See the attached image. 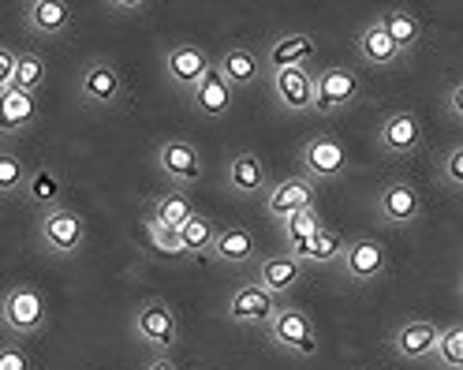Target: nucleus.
I'll use <instances>...</instances> for the list:
<instances>
[{"instance_id": "nucleus-1", "label": "nucleus", "mask_w": 463, "mask_h": 370, "mask_svg": "<svg viewBox=\"0 0 463 370\" xmlns=\"http://www.w3.org/2000/svg\"><path fill=\"white\" fill-rule=\"evenodd\" d=\"M75 94H79V105L90 112H120L128 109V79L112 61L94 56V61L82 64Z\"/></svg>"}, {"instance_id": "nucleus-2", "label": "nucleus", "mask_w": 463, "mask_h": 370, "mask_svg": "<svg viewBox=\"0 0 463 370\" xmlns=\"http://www.w3.org/2000/svg\"><path fill=\"white\" fill-rule=\"evenodd\" d=\"M49 326V299L38 284H12V289L0 296V329L26 340L38 337Z\"/></svg>"}, {"instance_id": "nucleus-3", "label": "nucleus", "mask_w": 463, "mask_h": 370, "mask_svg": "<svg viewBox=\"0 0 463 370\" xmlns=\"http://www.w3.org/2000/svg\"><path fill=\"white\" fill-rule=\"evenodd\" d=\"M38 247L49 259H75L86 247V221L71 206H56L49 213H38Z\"/></svg>"}, {"instance_id": "nucleus-4", "label": "nucleus", "mask_w": 463, "mask_h": 370, "mask_svg": "<svg viewBox=\"0 0 463 370\" xmlns=\"http://www.w3.org/2000/svg\"><path fill=\"white\" fill-rule=\"evenodd\" d=\"M131 333L138 345H146L154 356H172L180 345V318L165 299H146L135 310Z\"/></svg>"}, {"instance_id": "nucleus-5", "label": "nucleus", "mask_w": 463, "mask_h": 370, "mask_svg": "<svg viewBox=\"0 0 463 370\" xmlns=\"http://www.w3.org/2000/svg\"><path fill=\"white\" fill-rule=\"evenodd\" d=\"M359 98H363V75L359 71L344 68V64L314 71V112L336 117V112L355 109Z\"/></svg>"}, {"instance_id": "nucleus-6", "label": "nucleus", "mask_w": 463, "mask_h": 370, "mask_svg": "<svg viewBox=\"0 0 463 370\" xmlns=\"http://www.w3.org/2000/svg\"><path fill=\"white\" fill-rule=\"evenodd\" d=\"M352 168V150L336 135H314L299 150V176L310 184H333Z\"/></svg>"}, {"instance_id": "nucleus-7", "label": "nucleus", "mask_w": 463, "mask_h": 370, "mask_svg": "<svg viewBox=\"0 0 463 370\" xmlns=\"http://www.w3.org/2000/svg\"><path fill=\"white\" fill-rule=\"evenodd\" d=\"M426 213V198L411 180H389L373 194V217L389 229H411Z\"/></svg>"}, {"instance_id": "nucleus-8", "label": "nucleus", "mask_w": 463, "mask_h": 370, "mask_svg": "<svg viewBox=\"0 0 463 370\" xmlns=\"http://www.w3.org/2000/svg\"><path fill=\"white\" fill-rule=\"evenodd\" d=\"M154 165H157V173L176 187V191H187L194 187L202 176H206V165H202V150H198V142L176 135V138H165L157 154H154Z\"/></svg>"}, {"instance_id": "nucleus-9", "label": "nucleus", "mask_w": 463, "mask_h": 370, "mask_svg": "<svg viewBox=\"0 0 463 370\" xmlns=\"http://www.w3.org/2000/svg\"><path fill=\"white\" fill-rule=\"evenodd\" d=\"M269 345H277L280 352H292L296 359H314L317 356V329L314 318L299 307H277L273 322L266 326Z\"/></svg>"}, {"instance_id": "nucleus-10", "label": "nucleus", "mask_w": 463, "mask_h": 370, "mask_svg": "<svg viewBox=\"0 0 463 370\" xmlns=\"http://www.w3.org/2000/svg\"><path fill=\"white\" fill-rule=\"evenodd\" d=\"M336 270L352 284L366 289V284L382 280L389 273V251L382 247V240H373V236H355V240H347V251H344Z\"/></svg>"}, {"instance_id": "nucleus-11", "label": "nucleus", "mask_w": 463, "mask_h": 370, "mask_svg": "<svg viewBox=\"0 0 463 370\" xmlns=\"http://www.w3.org/2000/svg\"><path fill=\"white\" fill-rule=\"evenodd\" d=\"M161 64H165V75H168L172 87H176L184 98H191V90L213 71V56L202 49V45H187V42H180V45H172V49L165 52V61H161Z\"/></svg>"}, {"instance_id": "nucleus-12", "label": "nucleus", "mask_w": 463, "mask_h": 370, "mask_svg": "<svg viewBox=\"0 0 463 370\" xmlns=\"http://www.w3.org/2000/svg\"><path fill=\"white\" fill-rule=\"evenodd\" d=\"M277 307H280V299L269 296L266 289H258V284H240V289H232V296L224 303L228 318L236 326H247V329H266L277 315Z\"/></svg>"}, {"instance_id": "nucleus-13", "label": "nucleus", "mask_w": 463, "mask_h": 370, "mask_svg": "<svg viewBox=\"0 0 463 370\" xmlns=\"http://www.w3.org/2000/svg\"><path fill=\"white\" fill-rule=\"evenodd\" d=\"M438 340H441V326L438 322L411 318V322H403V326L392 329L389 348L403 363H426V359H433V352H438Z\"/></svg>"}, {"instance_id": "nucleus-14", "label": "nucleus", "mask_w": 463, "mask_h": 370, "mask_svg": "<svg viewBox=\"0 0 463 370\" xmlns=\"http://www.w3.org/2000/svg\"><path fill=\"white\" fill-rule=\"evenodd\" d=\"M378 147L389 157H411L422 147V120L411 109H392L378 128Z\"/></svg>"}, {"instance_id": "nucleus-15", "label": "nucleus", "mask_w": 463, "mask_h": 370, "mask_svg": "<svg viewBox=\"0 0 463 370\" xmlns=\"http://www.w3.org/2000/svg\"><path fill=\"white\" fill-rule=\"evenodd\" d=\"M269 90L288 112H314V68H280L269 71Z\"/></svg>"}, {"instance_id": "nucleus-16", "label": "nucleus", "mask_w": 463, "mask_h": 370, "mask_svg": "<svg viewBox=\"0 0 463 370\" xmlns=\"http://www.w3.org/2000/svg\"><path fill=\"white\" fill-rule=\"evenodd\" d=\"M213 68L232 90H247V87H254V82L262 79L266 61H262V52H258L254 45H228L213 61Z\"/></svg>"}, {"instance_id": "nucleus-17", "label": "nucleus", "mask_w": 463, "mask_h": 370, "mask_svg": "<svg viewBox=\"0 0 463 370\" xmlns=\"http://www.w3.org/2000/svg\"><path fill=\"white\" fill-rule=\"evenodd\" d=\"M224 180H228V191L236 198H266V191H269V173H266L262 157H258L254 150L232 154Z\"/></svg>"}, {"instance_id": "nucleus-18", "label": "nucleus", "mask_w": 463, "mask_h": 370, "mask_svg": "<svg viewBox=\"0 0 463 370\" xmlns=\"http://www.w3.org/2000/svg\"><path fill=\"white\" fill-rule=\"evenodd\" d=\"M314 194H317V184H310L307 176H284L266 191V213L273 221H288L292 213L314 206Z\"/></svg>"}, {"instance_id": "nucleus-19", "label": "nucleus", "mask_w": 463, "mask_h": 370, "mask_svg": "<svg viewBox=\"0 0 463 370\" xmlns=\"http://www.w3.org/2000/svg\"><path fill=\"white\" fill-rule=\"evenodd\" d=\"M344 251H347L344 232L329 229V224H322L314 236H307L299 243H288V254H292L299 266H340Z\"/></svg>"}, {"instance_id": "nucleus-20", "label": "nucleus", "mask_w": 463, "mask_h": 370, "mask_svg": "<svg viewBox=\"0 0 463 370\" xmlns=\"http://www.w3.org/2000/svg\"><path fill=\"white\" fill-rule=\"evenodd\" d=\"M314 38L307 31H288V34H277L266 52H262V61H266V71H280V68H310L314 61Z\"/></svg>"}, {"instance_id": "nucleus-21", "label": "nucleus", "mask_w": 463, "mask_h": 370, "mask_svg": "<svg viewBox=\"0 0 463 370\" xmlns=\"http://www.w3.org/2000/svg\"><path fill=\"white\" fill-rule=\"evenodd\" d=\"M71 23H75V12L64 0H31L23 8V26L38 38H61L71 31Z\"/></svg>"}, {"instance_id": "nucleus-22", "label": "nucleus", "mask_w": 463, "mask_h": 370, "mask_svg": "<svg viewBox=\"0 0 463 370\" xmlns=\"http://www.w3.org/2000/svg\"><path fill=\"white\" fill-rule=\"evenodd\" d=\"M38 120V94L26 90H5L0 94V138H19Z\"/></svg>"}, {"instance_id": "nucleus-23", "label": "nucleus", "mask_w": 463, "mask_h": 370, "mask_svg": "<svg viewBox=\"0 0 463 370\" xmlns=\"http://www.w3.org/2000/svg\"><path fill=\"white\" fill-rule=\"evenodd\" d=\"M254 284L280 299L284 292H292L303 284V266L292 259V254H266L254 270Z\"/></svg>"}, {"instance_id": "nucleus-24", "label": "nucleus", "mask_w": 463, "mask_h": 370, "mask_svg": "<svg viewBox=\"0 0 463 370\" xmlns=\"http://www.w3.org/2000/svg\"><path fill=\"white\" fill-rule=\"evenodd\" d=\"M210 259L217 266H247L258 259V236L247 229V224H228V229L217 232Z\"/></svg>"}, {"instance_id": "nucleus-25", "label": "nucleus", "mask_w": 463, "mask_h": 370, "mask_svg": "<svg viewBox=\"0 0 463 370\" xmlns=\"http://www.w3.org/2000/svg\"><path fill=\"white\" fill-rule=\"evenodd\" d=\"M23 198L31 203L38 213H49L56 206H64V176L56 173L52 165H38L31 168L26 176V187H23Z\"/></svg>"}, {"instance_id": "nucleus-26", "label": "nucleus", "mask_w": 463, "mask_h": 370, "mask_svg": "<svg viewBox=\"0 0 463 370\" xmlns=\"http://www.w3.org/2000/svg\"><path fill=\"white\" fill-rule=\"evenodd\" d=\"M378 23L385 26V34L392 38L400 56H411L422 45V19L411 8H389V12H382Z\"/></svg>"}, {"instance_id": "nucleus-27", "label": "nucleus", "mask_w": 463, "mask_h": 370, "mask_svg": "<svg viewBox=\"0 0 463 370\" xmlns=\"http://www.w3.org/2000/svg\"><path fill=\"white\" fill-rule=\"evenodd\" d=\"M232 94H236V90H232L228 87V82L217 75V68L206 75V79H202L198 82V87L191 90V105L202 112V117H210V120H221V117H228V109H232Z\"/></svg>"}, {"instance_id": "nucleus-28", "label": "nucleus", "mask_w": 463, "mask_h": 370, "mask_svg": "<svg viewBox=\"0 0 463 370\" xmlns=\"http://www.w3.org/2000/svg\"><path fill=\"white\" fill-rule=\"evenodd\" d=\"M355 49H359V56H363V64H370V68H392V64L400 61V52H396L392 38L385 34V26H382L378 19L366 23L363 31H359Z\"/></svg>"}, {"instance_id": "nucleus-29", "label": "nucleus", "mask_w": 463, "mask_h": 370, "mask_svg": "<svg viewBox=\"0 0 463 370\" xmlns=\"http://www.w3.org/2000/svg\"><path fill=\"white\" fill-rule=\"evenodd\" d=\"M194 213H198V210H194V203H191V194L172 187L168 194H157V198H154L146 217H150V221H157L161 229H168V232H180Z\"/></svg>"}, {"instance_id": "nucleus-30", "label": "nucleus", "mask_w": 463, "mask_h": 370, "mask_svg": "<svg viewBox=\"0 0 463 370\" xmlns=\"http://www.w3.org/2000/svg\"><path fill=\"white\" fill-rule=\"evenodd\" d=\"M217 224H213V217H206V213H194L184 229H180V247H184V259L187 262H198V259H210V251H213V243H217Z\"/></svg>"}, {"instance_id": "nucleus-31", "label": "nucleus", "mask_w": 463, "mask_h": 370, "mask_svg": "<svg viewBox=\"0 0 463 370\" xmlns=\"http://www.w3.org/2000/svg\"><path fill=\"white\" fill-rule=\"evenodd\" d=\"M49 79V61L34 49H23L19 52V64H15V90H26V94H38Z\"/></svg>"}, {"instance_id": "nucleus-32", "label": "nucleus", "mask_w": 463, "mask_h": 370, "mask_svg": "<svg viewBox=\"0 0 463 370\" xmlns=\"http://www.w3.org/2000/svg\"><path fill=\"white\" fill-rule=\"evenodd\" d=\"M26 176H31V165H26L12 147L0 150V198H23Z\"/></svg>"}, {"instance_id": "nucleus-33", "label": "nucleus", "mask_w": 463, "mask_h": 370, "mask_svg": "<svg viewBox=\"0 0 463 370\" xmlns=\"http://www.w3.org/2000/svg\"><path fill=\"white\" fill-rule=\"evenodd\" d=\"M433 363H438L441 370H463V322H452V326L441 329Z\"/></svg>"}, {"instance_id": "nucleus-34", "label": "nucleus", "mask_w": 463, "mask_h": 370, "mask_svg": "<svg viewBox=\"0 0 463 370\" xmlns=\"http://www.w3.org/2000/svg\"><path fill=\"white\" fill-rule=\"evenodd\" d=\"M322 210L317 206H307V210H299V213H292L288 221H280V232H284V243H299V240H307V236H314L317 229H322Z\"/></svg>"}, {"instance_id": "nucleus-35", "label": "nucleus", "mask_w": 463, "mask_h": 370, "mask_svg": "<svg viewBox=\"0 0 463 370\" xmlns=\"http://www.w3.org/2000/svg\"><path fill=\"white\" fill-rule=\"evenodd\" d=\"M142 236H146V243L154 247V251H161V254H180L184 259V247H180V232H168V229H161L157 221H142Z\"/></svg>"}, {"instance_id": "nucleus-36", "label": "nucleus", "mask_w": 463, "mask_h": 370, "mask_svg": "<svg viewBox=\"0 0 463 370\" xmlns=\"http://www.w3.org/2000/svg\"><path fill=\"white\" fill-rule=\"evenodd\" d=\"M438 176H441V184H445L449 191L463 194V142H456V147H452V150L441 157Z\"/></svg>"}, {"instance_id": "nucleus-37", "label": "nucleus", "mask_w": 463, "mask_h": 370, "mask_svg": "<svg viewBox=\"0 0 463 370\" xmlns=\"http://www.w3.org/2000/svg\"><path fill=\"white\" fill-rule=\"evenodd\" d=\"M0 370H34V359L23 345H0Z\"/></svg>"}, {"instance_id": "nucleus-38", "label": "nucleus", "mask_w": 463, "mask_h": 370, "mask_svg": "<svg viewBox=\"0 0 463 370\" xmlns=\"http://www.w3.org/2000/svg\"><path fill=\"white\" fill-rule=\"evenodd\" d=\"M15 64H19V52L12 45H0V94L12 90L15 82Z\"/></svg>"}, {"instance_id": "nucleus-39", "label": "nucleus", "mask_w": 463, "mask_h": 370, "mask_svg": "<svg viewBox=\"0 0 463 370\" xmlns=\"http://www.w3.org/2000/svg\"><path fill=\"white\" fill-rule=\"evenodd\" d=\"M445 112H449L456 124H463V79H456L452 87H449V94H445Z\"/></svg>"}, {"instance_id": "nucleus-40", "label": "nucleus", "mask_w": 463, "mask_h": 370, "mask_svg": "<svg viewBox=\"0 0 463 370\" xmlns=\"http://www.w3.org/2000/svg\"><path fill=\"white\" fill-rule=\"evenodd\" d=\"M146 5L142 0H116V5H109V12H142Z\"/></svg>"}, {"instance_id": "nucleus-41", "label": "nucleus", "mask_w": 463, "mask_h": 370, "mask_svg": "<svg viewBox=\"0 0 463 370\" xmlns=\"http://www.w3.org/2000/svg\"><path fill=\"white\" fill-rule=\"evenodd\" d=\"M146 370H176V363H172V356H154V363Z\"/></svg>"}, {"instance_id": "nucleus-42", "label": "nucleus", "mask_w": 463, "mask_h": 370, "mask_svg": "<svg viewBox=\"0 0 463 370\" xmlns=\"http://www.w3.org/2000/svg\"><path fill=\"white\" fill-rule=\"evenodd\" d=\"M459 296H463V289H459Z\"/></svg>"}]
</instances>
